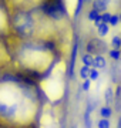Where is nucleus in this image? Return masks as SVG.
I'll return each mask as SVG.
<instances>
[{
    "mask_svg": "<svg viewBox=\"0 0 121 128\" xmlns=\"http://www.w3.org/2000/svg\"><path fill=\"white\" fill-rule=\"evenodd\" d=\"M94 67L98 70H104L107 67V60L102 54H96L94 56Z\"/></svg>",
    "mask_w": 121,
    "mask_h": 128,
    "instance_id": "obj_3",
    "label": "nucleus"
},
{
    "mask_svg": "<svg viewBox=\"0 0 121 128\" xmlns=\"http://www.w3.org/2000/svg\"><path fill=\"white\" fill-rule=\"evenodd\" d=\"M111 14L110 12H104L101 13V17H102V23H110V18H111Z\"/></svg>",
    "mask_w": 121,
    "mask_h": 128,
    "instance_id": "obj_16",
    "label": "nucleus"
},
{
    "mask_svg": "<svg viewBox=\"0 0 121 128\" xmlns=\"http://www.w3.org/2000/svg\"><path fill=\"white\" fill-rule=\"evenodd\" d=\"M78 76H80V78H81V80H87V78H88V76H90V67L83 66V67L80 68V71H78Z\"/></svg>",
    "mask_w": 121,
    "mask_h": 128,
    "instance_id": "obj_10",
    "label": "nucleus"
},
{
    "mask_svg": "<svg viewBox=\"0 0 121 128\" xmlns=\"http://www.w3.org/2000/svg\"><path fill=\"white\" fill-rule=\"evenodd\" d=\"M118 127L121 128V118H120V122H118Z\"/></svg>",
    "mask_w": 121,
    "mask_h": 128,
    "instance_id": "obj_19",
    "label": "nucleus"
},
{
    "mask_svg": "<svg viewBox=\"0 0 121 128\" xmlns=\"http://www.w3.org/2000/svg\"><path fill=\"white\" fill-rule=\"evenodd\" d=\"M106 100H107V102H110L112 100V88L111 87H108L106 90Z\"/></svg>",
    "mask_w": 121,
    "mask_h": 128,
    "instance_id": "obj_18",
    "label": "nucleus"
},
{
    "mask_svg": "<svg viewBox=\"0 0 121 128\" xmlns=\"http://www.w3.org/2000/svg\"><path fill=\"white\" fill-rule=\"evenodd\" d=\"M91 80L90 78H87V80H83V82H81V90L83 91H88L90 88H91Z\"/></svg>",
    "mask_w": 121,
    "mask_h": 128,
    "instance_id": "obj_15",
    "label": "nucleus"
},
{
    "mask_svg": "<svg viewBox=\"0 0 121 128\" xmlns=\"http://www.w3.org/2000/svg\"><path fill=\"white\" fill-rule=\"evenodd\" d=\"M14 26H16L17 33L23 37H28L33 33V30H34V22H33L32 16L26 13H20L16 16Z\"/></svg>",
    "mask_w": 121,
    "mask_h": 128,
    "instance_id": "obj_1",
    "label": "nucleus"
},
{
    "mask_svg": "<svg viewBox=\"0 0 121 128\" xmlns=\"http://www.w3.org/2000/svg\"><path fill=\"white\" fill-rule=\"evenodd\" d=\"M111 48H116V50H121V36L118 34H114L111 37Z\"/></svg>",
    "mask_w": 121,
    "mask_h": 128,
    "instance_id": "obj_7",
    "label": "nucleus"
},
{
    "mask_svg": "<svg viewBox=\"0 0 121 128\" xmlns=\"http://www.w3.org/2000/svg\"><path fill=\"white\" fill-rule=\"evenodd\" d=\"M118 23H120V14H116V13H112L111 14V18H110V26L111 27H117L118 26Z\"/></svg>",
    "mask_w": 121,
    "mask_h": 128,
    "instance_id": "obj_14",
    "label": "nucleus"
},
{
    "mask_svg": "<svg viewBox=\"0 0 121 128\" xmlns=\"http://www.w3.org/2000/svg\"><path fill=\"white\" fill-rule=\"evenodd\" d=\"M100 115H101V118H110L112 115V110L110 108V105H102L100 108Z\"/></svg>",
    "mask_w": 121,
    "mask_h": 128,
    "instance_id": "obj_8",
    "label": "nucleus"
},
{
    "mask_svg": "<svg viewBox=\"0 0 121 128\" xmlns=\"http://www.w3.org/2000/svg\"><path fill=\"white\" fill-rule=\"evenodd\" d=\"M91 114H93V107L87 105V110L84 112V125H86V128H93V117H91Z\"/></svg>",
    "mask_w": 121,
    "mask_h": 128,
    "instance_id": "obj_4",
    "label": "nucleus"
},
{
    "mask_svg": "<svg viewBox=\"0 0 121 128\" xmlns=\"http://www.w3.org/2000/svg\"><path fill=\"white\" fill-rule=\"evenodd\" d=\"M110 28H111V26L108 23H101L97 26V34L100 37H106L110 33Z\"/></svg>",
    "mask_w": 121,
    "mask_h": 128,
    "instance_id": "obj_6",
    "label": "nucleus"
},
{
    "mask_svg": "<svg viewBox=\"0 0 121 128\" xmlns=\"http://www.w3.org/2000/svg\"><path fill=\"white\" fill-rule=\"evenodd\" d=\"M97 128H111L110 118H100L97 122Z\"/></svg>",
    "mask_w": 121,
    "mask_h": 128,
    "instance_id": "obj_12",
    "label": "nucleus"
},
{
    "mask_svg": "<svg viewBox=\"0 0 121 128\" xmlns=\"http://www.w3.org/2000/svg\"><path fill=\"white\" fill-rule=\"evenodd\" d=\"M83 6H84V0H77V6H76V12H74L76 16L80 14V12H81V9H83Z\"/></svg>",
    "mask_w": 121,
    "mask_h": 128,
    "instance_id": "obj_17",
    "label": "nucleus"
},
{
    "mask_svg": "<svg viewBox=\"0 0 121 128\" xmlns=\"http://www.w3.org/2000/svg\"><path fill=\"white\" fill-rule=\"evenodd\" d=\"M81 63H83V66H87L90 68L94 67V56L91 53H84L81 56Z\"/></svg>",
    "mask_w": 121,
    "mask_h": 128,
    "instance_id": "obj_5",
    "label": "nucleus"
},
{
    "mask_svg": "<svg viewBox=\"0 0 121 128\" xmlns=\"http://www.w3.org/2000/svg\"><path fill=\"white\" fill-rule=\"evenodd\" d=\"M88 78L91 80V81H97L98 78H100V70L96 68V67H91L90 68V76Z\"/></svg>",
    "mask_w": 121,
    "mask_h": 128,
    "instance_id": "obj_11",
    "label": "nucleus"
},
{
    "mask_svg": "<svg viewBox=\"0 0 121 128\" xmlns=\"http://www.w3.org/2000/svg\"><path fill=\"white\" fill-rule=\"evenodd\" d=\"M108 56H110V58L112 61H118L121 58V50H116V48H111V50L108 51Z\"/></svg>",
    "mask_w": 121,
    "mask_h": 128,
    "instance_id": "obj_9",
    "label": "nucleus"
},
{
    "mask_svg": "<svg viewBox=\"0 0 121 128\" xmlns=\"http://www.w3.org/2000/svg\"><path fill=\"white\" fill-rule=\"evenodd\" d=\"M108 7V0H93V9L97 10L98 13L107 12Z\"/></svg>",
    "mask_w": 121,
    "mask_h": 128,
    "instance_id": "obj_2",
    "label": "nucleus"
},
{
    "mask_svg": "<svg viewBox=\"0 0 121 128\" xmlns=\"http://www.w3.org/2000/svg\"><path fill=\"white\" fill-rule=\"evenodd\" d=\"M120 22H121V13H120Z\"/></svg>",
    "mask_w": 121,
    "mask_h": 128,
    "instance_id": "obj_20",
    "label": "nucleus"
},
{
    "mask_svg": "<svg viewBox=\"0 0 121 128\" xmlns=\"http://www.w3.org/2000/svg\"><path fill=\"white\" fill-rule=\"evenodd\" d=\"M100 14H101V13H98L97 10H94L93 7H91V9L88 10V13H87V18H88L90 22H96Z\"/></svg>",
    "mask_w": 121,
    "mask_h": 128,
    "instance_id": "obj_13",
    "label": "nucleus"
},
{
    "mask_svg": "<svg viewBox=\"0 0 121 128\" xmlns=\"http://www.w3.org/2000/svg\"><path fill=\"white\" fill-rule=\"evenodd\" d=\"M73 128H76V127H73Z\"/></svg>",
    "mask_w": 121,
    "mask_h": 128,
    "instance_id": "obj_21",
    "label": "nucleus"
}]
</instances>
